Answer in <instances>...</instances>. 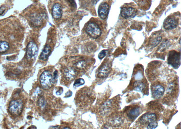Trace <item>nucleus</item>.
Here are the masks:
<instances>
[{
    "label": "nucleus",
    "instance_id": "1",
    "mask_svg": "<svg viewBox=\"0 0 181 129\" xmlns=\"http://www.w3.org/2000/svg\"><path fill=\"white\" fill-rule=\"evenodd\" d=\"M95 99V92L88 87H85L77 92L75 102L79 107H87L93 104Z\"/></svg>",
    "mask_w": 181,
    "mask_h": 129
},
{
    "label": "nucleus",
    "instance_id": "5",
    "mask_svg": "<svg viewBox=\"0 0 181 129\" xmlns=\"http://www.w3.org/2000/svg\"><path fill=\"white\" fill-rule=\"evenodd\" d=\"M86 31L90 37L96 39L100 36L101 30L99 26L95 22H90L87 25Z\"/></svg>",
    "mask_w": 181,
    "mask_h": 129
},
{
    "label": "nucleus",
    "instance_id": "4",
    "mask_svg": "<svg viewBox=\"0 0 181 129\" xmlns=\"http://www.w3.org/2000/svg\"><path fill=\"white\" fill-rule=\"evenodd\" d=\"M78 72L73 67H67L62 71V80L66 83L72 82L77 77Z\"/></svg>",
    "mask_w": 181,
    "mask_h": 129
},
{
    "label": "nucleus",
    "instance_id": "15",
    "mask_svg": "<svg viewBox=\"0 0 181 129\" xmlns=\"http://www.w3.org/2000/svg\"><path fill=\"white\" fill-rule=\"evenodd\" d=\"M89 63L88 61L82 59L76 62L73 64V67L78 72V71H83L88 67L89 65Z\"/></svg>",
    "mask_w": 181,
    "mask_h": 129
},
{
    "label": "nucleus",
    "instance_id": "26",
    "mask_svg": "<svg viewBox=\"0 0 181 129\" xmlns=\"http://www.w3.org/2000/svg\"><path fill=\"white\" fill-rule=\"evenodd\" d=\"M67 2H69L70 4H71V6H76V3L74 0H67Z\"/></svg>",
    "mask_w": 181,
    "mask_h": 129
},
{
    "label": "nucleus",
    "instance_id": "7",
    "mask_svg": "<svg viewBox=\"0 0 181 129\" xmlns=\"http://www.w3.org/2000/svg\"><path fill=\"white\" fill-rule=\"evenodd\" d=\"M111 63L109 60H105L99 68L97 77L99 78H103L108 76L111 69Z\"/></svg>",
    "mask_w": 181,
    "mask_h": 129
},
{
    "label": "nucleus",
    "instance_id": "18",
    "mask_svg": "<svg viewBox=\"0 0 181 129\" xmlns=\"http://www.w3.org/2000/svg\"><path fill=\"white\" fill-rule=\"evenodd\" d=\"M51 52V47L49 45H46L42 51L39 58L42 60H46L49 57V55Z\"/></svg>",
    "mask_w": 181,
    "mask_h": 129
},
{
    "label": "nucleus",
    "instance_id": "17",
    "mask_svg": "<svg viewBox=\"0 0 181 129\" xmlns=\"http://www.w3.org/2000/svg\"><path fill=\"white\" fill-rule=\"evenodd\" d=\"M112 107H113V104H112V101L110 100L109 101L106 102L102 106L101 108L100 113L103 115H106V114H108L109 113H110V111L112 109Z\"/></svg>",
    "mask_w": 181,
    "mask_h": 129
},
{
    "label": "nucleus",
    "instance_id": "22",
    "mask_svg": "<svg viewBox=\"0 0 181 129\" xmlns=\"http://www.w3.org/2000/svg\"><path fill=\"white\" fill-rule=\"evenodd\" d=\"M134 79L136 81L142 80L144 77L143 71L142 69H137L134 72Z\"/></svg>",
    "mask_w": 181,
    "mask_h": 129
},
{
    "label": "nucleus",
    "instance_id": "25",
    "mask_svg": "<svg viewBox=\"0 0 181 129\" xmlns=\"http://www.w3.org/2000/svg\"><path fill=\"white\" fill-rule=\"evenodd\" d=\"M157 122H156V121H154V122H152L151 123H150L149 124H148L147 128L149 129H154L157 127Z\"/></svg>",
    "mask_w": 181,
    "mask_h": 129
},
{
    "label": "nucleus",
    "instance_id": "10",
    "mask_svg": "<svg viewBox=\"0 0 181 129\" xmlns=\"http://www.w3.org/2000/svg\"><path fill=\"white\" fill-rule=\"evenodd\" d=\"M137 10L132 7H125L121 9L120 15L122 17L125 18H131L135 17L137 14Z\"/></svg>",
    "mask_w": 181,
    "mask_h": 129
},
{
    "label": "nucleus",
    "instance_id": "21",
    "mask_svg": "<svg viewBox=\"0 0 181 129\" xmlns=\"http://www.w3.org/2000/svg\"><path fill=\"white\" fill-rule=\"evenodd\" d=\"M162 40V37L161 35H157L156 36H154V37L152 38L150 42V44L151 45L152 47H155L157 46Z\"/></svg>",
    "mask_w": 181,
    "mask_h": 129
},
{
    "label": "nucleus",
    "instance_id": "14",
    "mask_svg": "<svg viewBox=\"0 0 181 129\" xmlns=\"http://www.w3.org/2000/svg\"><path fill=\"white\" fill-rule=\"evenodd\" d=\"M177 26V20L173 17L167 18L163 22V27L166 30L174 29Z\"/></svg>",
    "mask_w": 181,
    "mask_h": 129
},
{
    "label": "nucleus",
    "instance_id": "8",
    "mask_svg": "<svg viewBox=\"0 0 181 129\" xmlns=\"http://www.w3.org/2000/svg\"><path fill=\"white\" fill-rule=\"evenodd\" d=\"M165 88L162 84L154 83L151 86L152 96L154 99H159L163 96Z\"/></svg>",
    "mask_w": 181,
    "mask_h": 129
},
{
    "label": "nucleus",
    "instance_id": "20",
    "mask_svg": "<svg viewBox=\"0 0 181 129\" xmlns=\"http://www.w3.org/2000/svg\"><path fill=\"white\" fill-rule=\"evenodd\" d=\"M10 44L7 41L0 40V54L6 53L10 49Z\"/></svg>",
    "mask_w": 181,
    "mask_h": 129
},
{
    "label": "nucleus",
    "instance_id": "9",
    "mask_svg": "<svg viewBox=\"0 0 181 129\" xmlns=\"http://www.w3.org/2000/svg\"><path fill=\"white\" fill-rule=\"evenodd\" d=\"M38 48L37 45L33 41L28 43L26 51V57L28 59L35 58L37 54Z\"/></svg>",
    "mask_w": 181,
    "mask_h": 129
},
{
    "label": "nucleus",
    "instance_id": "6",
    "mask_svg": "<svg viewBox=\"0 0 181 129\" xmlns=\"http://www.w3.org/2000/svg\"><path fill=\"white\" fill-rule=\"evenodd\" d=\"M167 62L173 68L178 69L181 64L180 53L175 50L170 51L167 58Z\"/></svg>",
    "mask_w": 181,
    "mask_h": 129
},
{
    "label": "nucleus",
    "instance_id": "19",
    "mask_svg": "<svg viewBox=\"0 0 181 129\" xmlns=\"http://www.w3.org/2000/svg\"><path fill=\"white\" fill-rule=\"evenodd\" d=\"M146 85L144 82L141 80L136 81L134 83V90L137 91L142 92L145 88Z\"/></svg>",
    "mask_w": 181,
    "mask_h": 129
},
{
    "label": "nucleus",
    "instance_id": "11",
    "mask_svg": "<svg viewBox=\"0 0 181 129\" xmlns=\"http://www.w3.org/2000/svg\"><path fill=\"white\" fill-rule=\"evenodd\" d=\"M141 113V108L137 106H133L127 109V117L132 121H134L140 115Z\"/></svg>",
    "mask_w": 181,
    "mask_h": 129
},
{
    "label": "nucleus",
    "instance_id": "27",
    "mask_svg": "<svg viewBox=\"0 0 181 129\" xmlns=\"http://www.w3.org/2000/svg\"><path fill=\"white\" fill-rule=\"evenodd\" d=\"M5 10V8L2 7H0V15H2L4 13V11Z\"/></svg>",
    "mask_w": 181,
    "mask_h": 129
},
{
    "label": "nucleus",
    "instance_id": "30",
    "mask_svg": "<svg viewBox=\"0 0 181 129\" xmlns=\"http://www.w3.org/2000/svg\"><path fill=\"white\" fill-rule=\"evenodd\" d=\"M63 129H70V128H69V127H64V128H63Z\"/></svg>",
    "mask_w": 181,
    "mask_h": 129
},
{
    "label": "nucleus",
    "instance_id": "23",
    "mask_svg": "<svg viewBox=\"0 0 181 129\" xmlns=\"http://www.w3.org/2000/svg\"><path fill=\"white\" fill-rule=\"evenodd\" d=\"M85 81L83 78H78L76 80L74 83V86L78 87L79 86H82L84 84Z\"/></svg>",
    "mask_w": 181,
    "mask_h": 129
},
{
    "label": "nucleus",
    "instance_id": "2",
    "mask_svg": "<svg viewBox=\"0 0 181 129\" xmlns=\"http://www.w3.org/2000/svg\"><path fill=\"white\" fill-rule=\"evenodd\" d=\"M57 78V72L55 71L53 73L49 70L44 71L39 78L40 82L42 88L44 89L51 88Z\"/></svg>",
    "mask_w": 181,
    "mask_h": 129
},
{
    "label": "nucleus",
    "instance_id": "16",
    "mask_svg": "<svg viewBox=\"0 0 181 129\" xmlns=\"http://www.w3.org/2000/svg\"><path fill=\"white\" fill-rule=\"evenodd\" d=\"M62 7L59 3H55L52 9V14L54 19H59L62 17Z\"/></svg>",
    "mask_w": 181,
    "mask_h": 129
},
{
    "label": "nucleus",
    "instance_id": "24",
    "mask_svg": "<svg viewBox=\"0 0 181 129\" xmlns=\"http://www.w3.org/2000/svg\"><path fill=\"white\" fill-rule=\"evenodd\" d=\"M108 53V51L107 50H103L101 51H100V53H99L98 57L99 59H101L103 58H104L105 57H106Z\"/></svg>",
    "mask_w": 181,
    "mask_h": 129
},
{
    "label": "nucleus",
    "instance_id": "12",
    "mask_svg": "<svg viewBox=\"0 0 181 129\" xmlns=\"http://www.w3.org/2000/svg\"><path fill=\"white\" fill-rule=\"evenodd\" d=\"M157 117L154 113H146L141 116L139 119L140 123L142 125L149 124L152 122L156 121Z\"/></svg>",
    "mask_w": 181,
    "mask_h": 129
},
{
    "label": "nucleus",
    "instance_id": "29",
    "mask_svg": "<svg viewBox=\"0 0 181 129\" xmlns=\"http://www.w3.org/2000/svg\"><path fill=\"white\" fill-rule=\"evenodd\" d=\"M99 1V0H92L93 3L94 4H96L97 3V2H98Z\"/></svg>",
    "mask_w": 181,
    "mask_h": 129
},
{
    "label": "nucleus",
    "instance_id": "13",
    "mask_svg": "<svg viewBox=\"0 0 181 129\" xmlns=\"http://www.w3.org/2000/svg\"><path fill=\"white\" fill-rule=\"evenodd\" d=\"M109 6L106 2H103L99 6L98 14L99 16L102 20L106 19L108 15Z\"/></svg>",
    "mask_w": 181,
    "mask_h": 129
},
{
    "label": "nucleus",
    "instance_id": "3",
    "mask_svg": "<svg viewBox=\"0 0 181 129\" xmlns=\"http://www.w3.org/2000/svg\"><path fill=\"white\" fill-rule=\"evenodd\" d=\"M24 107L23 102L20 99H14L10 102L8 110L12 116H19L22 112Z\"/></svg>",
    "mask_w": 181,
    "mask_h": 129
},
{
    "label": "nucleus",
    "instance_id": "28",
    "mask_svg": "<svg viewBox=\"0 0 181 129\" xmlns=\"http://www.w3.org/2000/svg\"><path fill=\"white\" fill-rule=\"evenodd\" d=\"M63 91V89H62V90H59V91L56 92V94H58V95H60V94L62 93Z\"/></svg>",
    "mask_w": 181,
    "mask_h": 129
}]
</instances>
